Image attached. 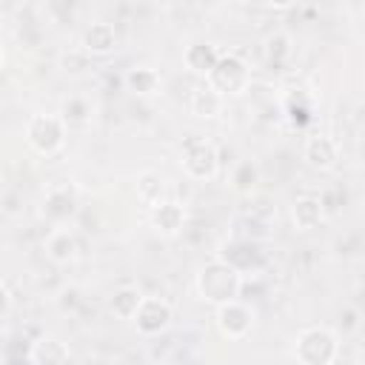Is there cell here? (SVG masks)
I'll return each mask as SVG.
<instances>
[{
    "label": "cell",
    "instance_id": "21",
    "mask_svg": "<svg viewBox=\"0 0 365 365\" xmlns=\"http://www.w3.org/2000/svg\"><path fill=\"white\" fill-rule=\"evenodd\" d=\"M143 297H145V294L140 291V285H120V288L111 294L108 308H111V314H114L117 319L131 322L134 314H137V308H140V302H143Z\"/></svg>",
    "mask_w": 365,
    "mask_h": 365
},
{
    "label": "cell",
    "instance_id": "25",
    "mask_svg": "<svg viewBox=\"0 0 365 365\" xmlns=\"http://www.w3.org/2000/svg\"><path fill=\"white\" fill-rule=\"evenodd\" d=\"M9 311H11V291H9V285L0 279V319L9 317Z\"/></svg>",
    "mask_w": 365,
    "mask_h": 365
},
{
    "label": "cell",
    "instance_id": "19",
    "mask_svg": "<svg viewBox=\"0 0 365 365\" xmlns=\"http://www.w3.org/2000/svg\"><path fill=\"white\" fill-rule=\"evenodd\" d=\"M217 57H220V48H217L214 43H208V40H194V43H188L185 51H182L185 68H191V71L200 74V77H208V71L214 68Z\"/></svg>",
    "mask_w": 365,
    "mask_h": 365
},
{
    "label": "cell",
    "instance_id": "24",
    "mask_svg": "<svg viewBox=\"0 0 365 365\" xmlns=\"http://www.w3.org/2000/svg\"><path fill=\"white\" fill-rule=\"evenodd\" d=\"M88 63H91V57L83 54L80 48H77V51H66V54L60 57V68H63L66 74H83V71L88 68Z\"/></svg>",
    "mask_w": 365,
    "mask_h": 365
},
{
    "label": "cell",
    "instance_id": "14",
    "mask_svg": "<svg viewBox=\"0 0 365 365\" xmlns=\"http://www.w3.org/2000/svg\"><path fill=\"white\" fill-rule=\"evenodd\" d=\"M57 117L63 120L66 131H83V128H88L91 120H94V103H91L86 94H68V97L60 103Z\"/></svg>",
    "mask_w": 365,
    "mask_h": 365
},
{
    "label": "cell",
    "instance_id": "15",
    "mask_svg": "<svg viewBox=\"0 0 365 365\" xmlns=\"http://www.w3.org/2000/svg\"><path fill=\"white\" fill-rule=\"evenodd\" d=\"M325 220V202L317 194H302L291 202V222L297 231H314Z\"/></svg>",
    "mask_w": 365,
    "mask_h": 365
},
{
    "label": "cell",
    "instance_id": "23",
    "mask_svg": "<svg viewBox=\"0 0 365 365\" xmlns=\"http://www.w3.org/2000/svg\"><path fill=\"white\" fill-rule=\"evenodd\" d=\"M259 185V165L254 160H240L234 168H231V188L242 197L254 194Z\"/></svg>",
    "mask_w": 365,
    "mask_h": 365
},
{
    "label": "cell",
    "instance_id": "17",
    "mask_svg": "<svg viewBox=\"0 0 365 365\" xmlns=\"http://www.w3.org/2000/svg\"><path fill=\"white\" fill-rule=\"evenodd\" d=\"M148 220H151V228H154L157 234L174 237V234H180L182 225H185V205L177 202V200H163L157 208H151Z\"/></svg>",
    "mask_w": 365,
    "mask_h": 365
},
{
    "label": "cell",
    "instance_id": "8",
    "mask_svg": "<svg viewBox=\"0 0 365 365\" xmlns=\"http://www.w3.org/2000/svg\"><path fill=\"white\" fill-rule=\"evenodd\" d=\"M217 259L220 262H225V265H231L240 277L242 274H257V268L262 265V251L257 248V242H248V240H225L222 245H220V251H217Z\"/></svg>",
    "mask_w": 365,
    "mask_h": 365
},
{
    "label": "cell",
    "instance_id": "20",
    "mask_svg": "<svg viewBox=\"0 0 365 365\" xmlns=\"http://www.w3.org/2000/svg\"><path fill=\"white\" fill-rule=\"evenodd\" d=\"M125 88L137 97H154L163 88V77L151 66H134L125 71Z\"/></svg>",
    "mask_w": 365,
    "mask_h": 365
},
{
    "label": "cell",
    "instance_id": "13",
    "mask_svg": "<svg viewBox=\"0 0 365 365\" xmlns=\"http://www.w3.org/2000/svg\"><path fill=\"white\" fill-rule=\"evenodd\" d=\"M80 254V242L74 237L71 228L66 225H54L46 237V257L54 262V265H71Z\"/></svg>",
    "mask_w": 365,
    "mask_h": 365
},
{
    "label": "cell",
    "instance_id": "5",
    "mask_svg": "<svg viewBox=\"0 0 365 365\" xmlns=\"http://www.w3.org/2000/svg\"><path fill=\"white\" fill-rule=\"evenodd\" d=\"M182 171L194 182H208L220 174V154L217 145L205 137H188L182 143Z\"/></svg>",
    "mask_w": 365,
    "mask_h": 365
},
{
    "label": "cell",
    "instance_id": "4",
    "mask_svg": "<svg viewBox=\"0 0 365 365\" xmlns=\"http://www.w3.org/2000/svg\"><path fill=\"white\" fill-rule=\"evenodd\" d=\"M23 134H26L29 148L40 157H57L66 148V140H68V131H66L63 120L57 114H43V111L29 117Z\"/></svg>",
    "mask_w": 365,
    "mask_h": 365
},
{
    "label": "cell",
    "instance_id": "18",
    "mask_svg": "<svg viewBox=\"0 0 365 365\" xmlns=\"http://www.w3.org/2000/svg\"><path fill=\"white\" fill-rule=\"evenodd\" d=\"M134 194L137 200L151 211L157 208L163 200H168V185H165V177L160 171H140L137 174V182H134Z\"/></svg>",
    "mask_w": 365,
    "mask_h": 365
},
{
    "label": "cell",
    "instance_id": "12",
    "mask_svg": "<svg viewBox=\"0 0 365 365\" xmlns=\"http://www.w3.org/2000/svg\"><path fill=\"white\" fill-rule=\"evenodd\" d=\"M185 108H188L191 117L214 120V117L222 114V108H225V97H220V94L202 80V83H197V86L188 91V97H185Z\"/></svg>",
    "mask_w": 365,
    "mask_h": 365
},
{
    "label": "cell",
    "instance_id": "10",
    "mask_svg": "<svg viewBox=\"0 0 365 365\" xmlns=\"http://www.w3.org/2000/svg\"><path fill=\"white\" fill-rule=\"evenodd\" d=\"M302 160L314 168V171H331L339 160V145L331 134H308L302 143Z\"/></svg>",
    "mask_w": 365,
    "mask_h": 365
},
{
    "label": "cell",
    "instance_id": "3",
    "mask_svg": "<svg viewBox=\"0 0 365 365\" xmlns=\"http://www.w3.org/2000/svg\"><path fill=\"white\" fill-rule=\"evenodd\" d=\"M205 83L220 94V97H240L248 94L254 77H251V66L240 51H220L214 68L208 71Z\"/></svg>",
    "mask_w": 365,
    "mask_h": 365
},
{
    "label": "cell",
    "instance_id": "22",
    "mask_svg": "<svg viewBox=\"0 0 365 365\" xmlns=\"http://www.w3.org/2000/svg\"><path fill=\"white\" fill-rule=\"evenodd\" d=\"M262 51H265V63L274 66V68H279V66H285V63L291 60V54H294V40H291L288 31H274V34L265 37Z\"/></svg>",
    "mask_w": 365,
    "mask_h": 365
},
{
    "label": "cell",
    "instance_id": "1",
    "mask_svg": "<svg viewBox=\"0 0 365 365\" xmlns=\"http://www.w3.org/2000/svg\"><path fill=\"white\" fill-rule=\"evenodd\" d=\"M194 291H197V297L202 302H208V305L217 308L222 302L240 299V294H242V277L231 265H225V262H220L214 257L205 265H200V271L194 277Z\"/></svg>",
    "mask_w": 365,
    "mask_h": 365
},
{
    "label": "cell",
    "instance_id": "9",
    "mask_svg": "<svg viewBox=\"0 0 365 365\" xmlns=\"http://www.w3.org/2000/svg\"><path fill=\"white\" fill-rule=\"evenodd\" d=\"M77 211V191L68 182H51L43 191V217L51 220L54 225H63L71 214Z\"/></svg>",
    "mask_w": 365,
    "mask_h": 365
},
{
    "label": "cell",
    "instance_id": "26",
    "mask_svg": "<svg viewBox=\"0 0 365 365\" xmlns=\"http://www.w3.org/2000/svg\"><path fill=\"white\" fill-rule=\"evenodd\" d=\"M0 66H3V48H0Z\"/></svg>",
    "mask_w": 365,
    "mask_h": 365
},
{
    "label": "cell",
    "instance_id": "11",
    "mask_svg": "<svg viewBox=\"0 0 365 365\" xmlns=\"http://www.w3.org/2000/svg\"><path fill=\"white\" fill-rule=\"evenodd\" d=\"M117 48V29L106 20H94L80 34V51L88 57H108Z\"/></svg>",
    "mask_w": 365,
    "mask_h": 365
},
{
    "label": "cell",
    "instance_id": "7",
    "mask_svg": "<svg viewBox=\"0 0 365 365\" xmlns=\"http://www.w3.org/2000/svg\"><path fill=\"white\" fill-rule=\"evenodd\" d=\"M171 319H174V311H171L168 299H163V297H143L131 325L137 328L140 336L154 339V336H163L171 328Z\"/></svg>",
    "mask_w": 365,
    "mask_h": 365
},
{
    "label": "cell",
    "instance_id": "6",
    "mask_svg": "<svg viewBox=\"0 0 365 365\" xmlns=\"http://www.w3.org/2000/svg\"><path fill=\"white\" fill-rule=\"evenodd\" d=\"M254 305L242 302V299H231V302H222L217 305L214 311V322H217V331L222 339L228 342H240L251 334L254 328Z\"/></svg>",
    "mask_w": 365,
    "mask_h": 365
},
{
    "label": "cell",
    "instance_id": "2",
    "mask_svg": "<svg viewBox=\"0 0 365 365\" xmlns=\"http://www.w3.org/2000/svg\"><path fill=\"white\" fill-rule=\"evenodd\" d=\"M339 334L328 325H308L294 339L297 365H334L339 359Z\"/></svg>",
    "mask_w": 365,
    "mask_h": 365
},
{
    "label": "cell",
    "instance_id": "16",
    "mask_svg": "<svg viewBox=\"0 0 365 365\" xmlns=\"http://www.w3.org/2000/svg\"><path fill=\"white\" fill-rule=\"evenodd\" d=\"M68 356H71L68 345L60 336H54V334L37 336L31 342V348H29L31 365H68Z\"/></svg>",
    "mask_w": 365,
    "mask_h": 365
}]
</instances>
